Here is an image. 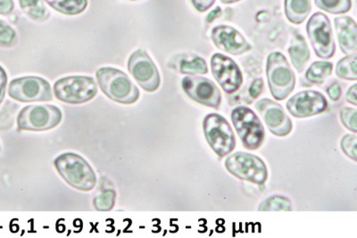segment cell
Returning <instances> with one entry per match:
<instances>
[{"label":"cell","instance_id":"44dd1931","mask_svg":"<svg viewBox=\"0 0 357 238\" xmlns=\"http://www.w3.org/2000/svg\"><path fill=\"white\" fill-rule=\"evenodd\" d=\"M51 8L67 15L82 14L88 6V0H45Z\"/></svg>","mask_w":357,"mask_h":238},{"label":"cell","instance_id":"74e56055","mask_svg":"<svg viewBox=\"0 0 357 238\" xmlns=\"http://www.w3.org/2000/svg\"><path fill=\"white\" fill-rule=\"evenodd\" d=\"M225 4H229V3H234L238 1V0H221Z\"/></svg>","mask_w":357,"mask_h":238},{"label":"cell","instance_id":"484cf974","mask_svg":"<svg viewBox=\"0 0 357 238\" xmlns=\"http://www.w3.org/2000/svg\"><path fill=\"white\" fill-rule=\"evenodd\" d=\"M315 5L331 14H343L351 8V0H315Z\"/></svg>","mask_w":357,"mask_h":238},{"label":"cell","instance_id":"4dcf8cb0","mask_svg":"<svg viewBox=\"0 0 357 238\" xmlns=\"http://www.w3.org/2000/svg\"><path fill=\"white\" fill-rule=\"evenodd\" d=\"M264 81L262 79H255L250 88V94L252 98L256 100L262 93Z\"/></svg>","mask_w":357,"mask_h":238},{"label":"cell","instance_id":"cb8c5ba5","mask_svg":"<svg viewBox=\"0 0 357 238\" xmlns=\"http://www.w3.org/2000/svg\"><path fill=\"white\" fill-rule=\"evenodd\" d=\"M258 211L260 212H289L292 211V204L289 198L282 196H273L261 203Z\"/></svg>","mask_w":357,"mask_h":238},{"label":"cell","instance_id":"ac0fdd59","mask_svg":"<svg viewBox=\"0 0 357 238\" xmlns=\"http://www.w3.org/2000/svg\"><path fill=\"white\" fill-rule=\"evenodd\" d=\"M116 192L113 184L107 179L102 177L100 187L96 193L93 205L96 210L108 212L114 208L116 204Z\"/></svg>","mask_w":357,"mask_h":238},{"label":"cell","instance_id":"8992f818","mask_svg":"<svg viewBox=\"0 0 357 238\" xmlns=\"http://www.w3.org/2000/svg\"><path fill=\"white\" fill-rule=\"evenodd\" d=\"M54 94L59 101L71 104L87 103L98 94L93 78L70 76L59 79L54 85Z\"/></svg>","mask_w":357,"mask_h":238},{"label":"cell","instance_id":"d6986e66","mask_svg":"<svg viewBox=\"0 0 357 238\" xmlns=\"http://www.w3.org/2000/svg\"><path fill=\"white\" fill-rule=\"evenodd\" d=\"M291 62L296 71L302 72L310 58V51L307 42L302 35H296L293 38L291 45L289 49Z\"/></svg>","mask_w":357,"mask_h":238},{"label":"cell","instance_id":"9a60e30c","mask_svg":"<svg viewBox=\"0 0 357 238\" xmlns=\"http://www.w3.org/2000/svg\"><path fill=\"white\" fill-rule=\"evenodd\" d=\"M256 109L266 122L268 129L277 136H286L292 132L291 120L278 103L264 98L256 104Z\"/></svg>","mask_w":357,"mask_h":238},{"label":"cell","instance_id":"7402d4cb","mask_svg":"<svg viewBox=\"0 0 357 238\" xmlns=\"http://www.w3.org/2000/svg\"><path fill=\"white\" fill-rule=\"evenodd\" d=\"M19 4L22 11L34 21L44 22L50 17V12L41 0H19Z\"/></svg>","mask_w":357,"mask_h":238},{"label":"cell","instance_id":"6da1fadb","mask_svg":"<svg viewBox=\"0 0 357 238\" xmlns=\"http://www.w3.org/2000/svg\"><path fill=\"white\" fill-rule=\"evenodd\" d=\"M54 165L62 179L82 192L91 191L97 185V176L88 161L81 155L73 153L60 154Z\"/></svg>","mask_w":357,"mask_h":238},{"label":"cell","instance_id":"f1b7e54d","mask_svg":"<svg viewBox=\"0 0 357 238\" xmlns=\"http://www.w3.org/2000/svg\"><path fill=\"white\" fill-rule=\"evenodd\" d=\"M340 120L342 125L346 127L347 129L354 133L357 132V110L356 108L345 107L340 111Z\"/></svg>","mask_w":357,"mask_h":238},{"label":"cell","instance_id":"f546056e","mask_svg":"<svg viewBox=\"0 0 357 238\" xmlns=\"http://www.w3.org/2000/svg\"><path fill=\"white\" fill-rule=\"evenodd\" d=\"M356 145L357 138L356 135L347 134L341 139V149H342L347 157H349L355 161H357Z\"/></svg>","mask_w":357,"mask_h":238},{"label":"cell","instance_id":"ab89813d","mask_svg":"<svg viewBox=\"0 0 357 238\" xmlns=\"http://www.w3.org/2000/svg\"><path fill=\"white\" fill-rule=\"evenodd\" d=\"M0 150H1V147H0Z\"/></svg>","mask_w":357,"mask_h":238},{"label":"cell","instance_id":"603a6c76","mask_svg":"<svg viewBox=\"0 0 357 238\" xmlns=\"http://www.w3.org/2000/svg\"><path fill=\"white\" fill-rule=\"evenodd\" d=\"M333 65L330 62H315L308 69L305 77L312 84H320L333 72Z\"/></svg>","mask_w":357,"mask_h":238},{"label":"cell","instance_id":"f35d334b","mask_svg":"<svg viewBox=\"0 0 357 238\" xmlns=\"http://www.w3.org/2000/svg\"><path fill=\"white\" fill-rule=\"evenodd\" d=\"M132 1H135V0H132Z\"/></svg>","mask_w":357,"mask_h":238},{"label":"cell","instance_id":"9c48e42d","mask_svg":"<svg viewBox=\"0 0 357 238\" xmlns=\"http://www.w3.org/2000/svg\"><path fill=\"white\" fill-rule=\"evenodd\" d=\"M8 94L13 100L22 103L47 102L53 100L49 82L35 76L13 79L9 84Z\"/></svg>","mask_w":357,"mask_h":238},{"label":"cell","instance_id":"ba28073f","mask_svg":"<svg viewBox=\"0 0 357 238\" xmlns=\"http://www.w3.org/2000/svg\"><path fill=\"white\" fill-rule=\"evenodd\" d=\"M63 114L55 106H28L19 113L17 126L20 131L46 132L60 125Z\"/></svg>","mask_w":357,"mask_h":238},{"label":"cell","instance_id":"e0dca14e","mask_svg":"<svg viewBox=\"0 0 357 238\" xmlns=\"http://www.w3.org/2000/svg\"><path fill=\"white\" fill-rule=\"evenodd\" d=\"M335 28L341 50L347 56H355L357 52V28L353 19L337 17L334 20Z\"/></svg>","mask_w":357,"mask_h":238},{"label":"cell","instance_id":"4316f807","mask_svg":"<svg viewBox=\"0 0 357 238\" xmlns=\"http://www.w3.org/2000/svg\"><path fill=\"white\" fill-rule=\"evenodd\" d=\"M180 72L183 74H206L208 68L205 60L197 56L191 60H183L181 63Z\"/></svg>","mask_w":357,"mask_h":238},{"label":"cell","instance_id":"1f68e13d","mask_svg":"<svg viewBox=\"0 0 357 238\" xmlns=\"http://www.w3.org/2000/svg\"><path fill=\"white\" fill-rule=\"evenodd\" d=\"M197 11L203 13L211 8L215 0H191Z\"/></svg>","mask_w":357,"mask_h":238},{"label":"cell","instance_id":"30bf717a","mask_svg":"<svg viewBox=\"0 0 357 238\" xmlns=\"http://www.w3.org/2000/svg\"><path fill=\"white\" fill-rule=\"evenodd\" d=\"M307 31L317 56L324 59L331 58L336 47L330 20L326 15L315 13L307 23Z\"/></svg>","mask_w":357,"mask_h":238},{"label":"cell","instance_id":"5bb4252c","mask_svg":"<svg viewBox=\"0 0 357 238\" xmlns=\"http://www.w3.org/2000/svg\"><path fill=\"white\" fill-rule=\"evenodd\" d=\"M328 106L326 97L314 90L299 92L287 102V110L296 118H307L323 113Z\"/></svg>","mask_w":357,"mask_h":238},{"label":"cell","instance_id":"d6a6232c","mask_svg":"<svg viewBox=\"0 0 357 238\" xmlns=\"http://www.w3.org/2000/svg\"><path fill=\"white\" fill-rule=\"evenodd\" d=\"M6 84H8V75L5 70L0 66V104L5 97Z\"/></svg>","mask_w":357,"mask_h":238},{"label":"cell","instance_id":"2e32d148","mask_svg":"<svg viewBox=\"0 0 357 238\" xmlns=\"http://www.w3.org/2000/svg\"><path fill=\"white\" fill-rule=\"evenodd\" d=\"M212 40L219 49L231 55H241L251 49L250 44L232 27L218 26L213 29Z\"/></svg>","mask_w":357,"mask_h":238},{"label":"cell","instance_id":"836d02e7","mask_svg":"<svg viewBox=\"0 0 357 238\" xmlns=\"http://www.w3.org/2000/svg\"><path fill=\"white\" fill-rule=\"evenodd\" d=\"M327 92L331 100L334 101V102H336V101L340 100L341 93H342V90H341V87L339 84H334L328 88Z\"/></svg>","mask_w":357,"mask_h":238},{"label":"cell","instance_id":"8fae6325","mask_svg":"<svg viewBox=\"0 0 357 238\" xmlns=\"http://www.w3.org/2000/svg\"><path fill=\"white\" fill-rule=\"evenodd\" d=\"M130 74L143 90L155 92L160 86L161 79L151 57L143 49L136 50L128 61Z\"/></svg>","mask_w":357,"mask_h":238},{"label":"cell","instance_id":"d4e9b609","mask_svg":"<svg viewBox=\"0 0 357 238\" xmlns=\"http://www.w3.org/2000/svg\"><path fill=\"white\" fill-rule=\"evenodd\" d=\"M356 55H355L341 59L337 65L336 74L340 79H347V81H356Z\"/></svg>","mask_w":357,"mask_h":238},{"label":"cell","instance_id":"3957f363","mask_svg":"<svg viewBox=\"0 0 357 238\" xmlns=\"http://www.w3.org/2000/svg\"><path fill=\"white\" fill-rule=\"evenodd\" d=\"M268 84L274 100H286L294 90L296 79L288 60L282 53L270 54L267 59Z\"/></svg>","mask_w":357,"mask_h":238},{"label":"cell","instance_id":"7a4b0ae2","mask_svg":"<svg viewBox=\"0 0 357 238\" xmlns=\"http://www.w3.org/2000/svg\"><path fill=\"white\" fill-rule=\"evenodd\" d=\"M98 84L102 92L114 102L132 104L139 98V88L130 81L128 75L120 70L103 68L98 70Z\"/></svg>","mask_w":357,"mask_h":238},{"label":"cell","instance_id":"5b68a950","mask_svg":"<svg viewBox=\"0 0 357 238\" xmlns=\"http://www.w3.org/2000/svg\"><path fill=\"white\" fill-rule=\"evenodd\" d=\"M203 129L207 143L220 158L227 157L236 148L234 131L228 120L218 113L207 114Z\"/></svg>","mask_w":357,"mask_h":238},{"label":"cell","instance_id":"e575fe53","mask_svg":"<svg viewBox=\"0 0 357 238\" xmlns=\"http://www.w3.org/2000/svg\"><path fill=\"white\" fill-rule=\"evenodd\" d=\"M14 1L13 0H0V15H9L14 10Z\"/></svg>","mask_w":357,"mask_h":238},{"label":"cell","instance_id":"277c9868","mask_svg":"<svg viewBox=\"0 0 357 238\" xmlns=\"http://www.w3.org/2000/svg\"><path fill=\"white\" fill-rule=\"evenodd\" d=\"M231 122L242 145L248 150H257L266 139V132L256 113L245 106L236 107L231 113Z\"/></svg>","mask_w":357,"mask_h":238},{"label":"cell","instance_id":"d590c367","mask_svg":"<svg viewBox=\"0 0 357 238\" xmlns=\"http://www.w3.org/2000/svg\"><path fill=\"white\" fill-rule=\"evenodd\" d=\"M356 92H357V85H353L351 88H349V91L346 95V100L347 102L353 104V106H357V100H356Z\"/></svg>","mask_w":357,"mask_h":238},{"label":"cell","instance_id":"83f0119b","mask_svg":"<svg viewBox=\"0 0 357 238\" xmlns=\"http://www.w3.org/2000/svg\"><path fill=\"white\" fill-rule=\"evenodd\" d=\"M17 36L10 25L0 20V46L10 47L17 44Z\"/></svg>","mask_w":357,"mask_h":238},{"label":"cell","instance_id":"8d00e7d4","mask_svg":"<svg viewBox=\"0 0 357 238\" xmlns=\"http://www.w3.org/2000/svg\"><path fill=\"white\" fill-rule=\"evenodd\" d=\"M222 15V10L220 8H216L215 10H213L210 14L208 15V17L206 18V21L208 22V23H212L213 20H215V18H218L220 17V15Z\"/></svg>","mask_w":357,"mask_h":238},{"label":"cell","instance_id":"52a82bcc","mask_svg":"<svg viewBox=\"0 0 357 238\" xmlns=\"http://www.w3.org/2000/svg\"><path fill=\"white\" fill-rule=\"evenodd\" d=\"M225 167L231 175L238 180H245L262 186L266 182L268 170L262 159L257 155L237 152L229 155L225 160Z\"/></svg>","mask_w":357,"mask_h":238},{"label":"cell","instance_id":"ffe728a7","mask_svg":"<svg viewBox=\"0 0 357 238\" xmlns=\"http://www.w3.org/2000/svg\"><path fill=\"white\" fill-rule=\"evenodd\" d=\"M311 0H286L287 18L293 24L303 23L310 14Z\"/></svg>","mask_w":357,"mask_h":238},{"label":"cell","instance_id":"7c38bea8","mask_svg":"<svg viewBox=\"0 0 357 238\" xmlns=\"http://www.w3.org/2000/svg\"><path fill=\"white\" fill-rule=\"evenodd\" d=\"M181 86L185 93L195 102L215 109H219L221 106V91L209 79L185 77Z\"/></svg>","mask_w":357,"mask_h":238},{"label":"cell","instance_id":"4fadbf2b","mask_svg":"<svg viewBox=\"0 0 357 238\" xmlns=\"http://www.w3.org/2000/svg\"><path fill=\"white\" fill-rule=\"evenodd\" d=\"M211 68L213 77L227 94H234L241 87L243 77L237 63L222 54L212 56Z\"/></svg>","mask_w":357,"mask_h":238}]
</instances>
